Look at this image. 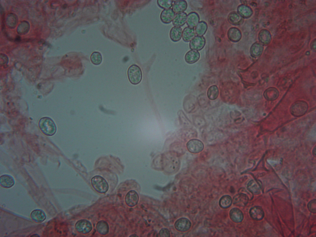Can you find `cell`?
Listing matches in <instances>:
<instances>
[{
	"label": "cell",
	"mask_w": 316,
	"mask_h": 237,
	"mask_svg": "<svg viewBox=\"0 0 316 237\" xmlns=\"http://www.w3.org/2000/svg\"><path fill=\"white\" fill-rule=\"evenodd\" d=\"M182 31L180 27L174 26L170 30V37L172 41L176 42L180 40L182 36Z\"/></svg>",
	"instance_id": "obj_21"
},
{
	"label": "cell",
	"mask_w": 316,
	"mask_h": 237,
	"mask_svg": "<svg viewBox=\"0 0 316 237\" xmlns=\"http://www.w3.org/2000/svg\"><path fill=\"white\" fill-rule=\"evenodd\" d=\"M75 228L77 231L79 233L86 234L91 231L92 227L89 221L85 219H81L76 222Z\"/></svg>",
	"instance_id": "obj_6"
},
{
	"label": "cell",
	"mask_w": 316,
	"mask_h": 237,
	"mask_svg": "<svg viewBox=\"0 0 316 237\" xmlns=\"http://www.w3.org/2000/svg\"><path fill=\"white\" fill-rule=\"evenodd\" d=\"M31 216L33 220L36 222H43L46 218L44 212L39 209L35 210L32 211Z\"/></svg>",
	"instance_id": "obj_25"
},
{
	"label": "cell",
	"mask_w": 316,
	"mask_h": 237,
	"mask_svg": "<svg viewBox=\"0 0 316 237\" xmlns=\"http://www.w3.org/2000/svg\"><path fill=\"white\" fill-rule=\"evenodd\" d=\"M173 1L170 0H158L157 4L161 8L167 9L170 8L172 6Z\"/></svg>",
	"instance_id": "obj_31"
},
{
	"label": "cell",
	"mask_w": 316,
	"mask_h": 237,
	"mask_svg": "<svg viewBox=\"0 0 316 237\" xmlns=\"http://www.w3.org/2000/svg\"><path fill=\"white\" fill-rule=\"evenodd\" d=\"M218 94V89L216 85L210 86L208 90L207 95L208 98L211 100H214L216 99Z\"/></svg>",
	"instance_id": "obj_30"
},
{
	"label": "cell",
	"mask_w": 316,
	"mask_h": 237,
	"mask_svg": "<svg viewBox=\"0 0 316 237\" xmlns=\"http://www.w3.org/2000/svg\"><path fill=\"white\" fill-rule=\"evenodd\" d=\"M187 7V4L185 1L179 0L174 1L172 9L175 13H178L184 12Z\"/></svg>",
	"instance_id": "obj_19"
},
{
	"label": "cell",
	"mask_w": 316,
	"mask_h": 237,
	"mask_svg": "<svg viewBox=\"0 0 316 237\" xmlns=\"http://www.w3.org/2000/svg\"><path fill=\"white\" fill-rule=\"evenodd\" d=\"M127 75L129 80L132 84L137 85L141 81L142 73L140 67L135 64L132 65L128 69Z\"/></svg>",
	"instance_id": "obj_3"
},
{
	"label": "cell",
	"mask_w": 316,
	"mask_h": 237,
	"mask_svg": "<svg viewBox=\"0 0 316 237\" xmlns=\"http://www.w3.org/2000/svg\"><path fill=\"white\" fill-rule=\"evenodd\" d=\"M241 36V31L236 27H232L230 28L227 32V36L229 39L234 42H236L239 41Z\"/></svg>",
	"instance_id": "obj_11"
},
{
	"label": "cell",
	"mask_w": 316,
	"mask_h": 237,
	"mask_svg": "<svg viewBox=\"0 0 316 237\" xmlns=\"http://www.w3.org/2000/svg\"><path fill=\"white\" fill-rule=\"evenodd\" d=\"M0 185L6 188H9L13 186L15 184L13 177L8 175H4L0 177Z\"/></svg>",
	"instance_id": "obj_23"
},
{
	"label": "cell",
	"mask_w": 316,
	"mask_h": 237,
	"mask_svg": "<svg viewBox=\"0 0 316 237\" xmlns=\"http://www.w3.org/2000/svg\"><path fill=\"white\" fill-rule=\"evenodd\" d=\"M92 63L95 65L100 64L102 61V57L100 54L97 52L93 53L90 57Z\"/></svg>",
	"instance_id": "obj_32"
},
{
	"label": "cell",
	"mask_w": 316,
	"mask_h": 237,
	"mask_svg": "<svg viewBox=\"0 0 316 237\" xmlns=\"http://www.w3.org/2000/svg\"><path fill=\"white\" fill-rule=\"evenodd\" d=\"M162 168L168 173H173L179 168V161L177 154L174 152H169L161 156Z\"/></svg>",
	"instance_id": "obj_1"
},
{
	"label": "cell",
	"mask_w": 316,
	"mask_h": 237,
	"mask_svg": "<svg viewBox=\"0 0 316 237\" xmlns=\"http://www.w3.org/2000/svg\"><path fill=\"white\" fill-rule=\"evenodd\" d=\"M232 201L230 196L227 195H224L220 198L219 204L222 208H227L231 206Z\"/></svg>",
	"instance_id": "obj_29"
},
{
	"label": "cell",
	"mask_w": 316,
	"mask_h": 237,
	"mask_svg": "<svg viewBox=\"0 0 316 237\" xmlns=\"http://www.w3.org/2000/svg\"><path fill=\"white\" fill-rule=\"evenodd\" d=\"M248 201V196L246 195L240 193L235 195L233 198V203L239 206H244L247 204Z\"/></svg>",
	"instance_id": "obj_16"
},
{
	"label": "cell",
	"mask_w": 316,
	"mask_h": 237,
	"mask_svg": "<svg viewBox=\"0 0 316 237\" xmlns=\"http://www.w3.org/2000/svg\"><path fill=\"white\" fill-rule=\"evenodd\" d=\"M139 200V196L135 191H129L126 194L125 201L126 204L129 206L133 207L137 203Z\"/></svg>",
	"instance_id": "obj_9"
},
{
	"label": "cell",
	"mask_w": 316,
	"mask_h": 237,
	"mask_svg": "<svg viewBox=\"0 0 316 237\" xmlns=\"http://www.w3.org/2000/svg\"><path fill=\"white\" fill-rule=\"evenodd\" d=\"M308 105L306 102L303 101L295 102L291 105L290 112L294 116L299 117L303 115L306 112Z\"/></svg>",
	"instance_id": "obj_4"
},
{
	"label": "cell",
	"mask_w": 316,
	"mask_h": 237,
	"mask_svg": "<svg viewBox=\"0 0 316 237\" xmlns=\"http://www.w3.org/2000/svg\"><path fill=\"white\" fill-rule=\"evenodd\" d=\"M199 17L195 12H191L187 15L186 23L188 27L193 28L196 27L199 23Z\"/></svg>",
	"instance_id": "obj_13"
},
{
	"label": "cell",
	"mask_w": 316,
	"mask_h": 237,
	"mask_svg": "<svg viewBox=\"0 0 316 237\" xmlns=\"http://www.w3.org/2000/svg\"><path fill=\"white\" fill-rule=\"evenodd\" d=\"M174 226L176 229L181 232L188 231L191 226V223L188 219L182 218L177 220L175 222Z\"/></svg>",
	"instance_id": "obj_8"
},
{
	"label": "cell",
	"mask_w": 316,
	"mask_h": 237,
	"mask_svg": "<svg viewBox=\"0 0 316 237\" xmlns=\"http://www.w3.org/2000/svg\"><path fill=\"white\" fill-rule=\"evenodd\" d=\"M237 12L242 17L245 18L248 17L252 14L251 9L247 6L243 4L238 6Z\"/></svg>",
	"instance_id": "obj_27"
},
{
	"label": "cell",
	"mask_w": 316,
	"mask_h": 237,
	"mask_svg": "<svg viewBox=\"0 0 316 237\" xmlns=\"http://www.w3.org/2000/svg\"><path fill=\"white\" fill-rule=\"evenodd\" d=\"M187 17V15L185 12L177 14L173 20V25L177 27L183 26L186 22Z\"/></svg>",
	"instance_id": "obj_14"
},
{
	"label": "cell",
	"mask_w": 316,
	"mask_h": 237,
	"mask_svg": "<svg viewBox=\"0 0 316 237\" xmlns=\"http://www.w3.org/2000/svg\"><path fill=\"white\" fill-rule=\"evenodd\" d=\"M200 53L196 50H191L186 54L185 59L188 63L192 64L197 62L200 58Z\"/></svg>",
	"instance_id": "obj_15"
},
{
	"label": "cell",
	"mask_w": 316,
	"mask_h": 237,
	"mask_svg": "<svg viewBox=\"0 0 316 237\" xmlns=\"http://www.w3.org/2000/svg\"><path fill=\"white\" fill-rule=\"evenodd\" d=\"M39 125L41 130L46 135L52 136L54 135L56 131V125L50 118L44 117L41 118L39 121Z\"/></svg>",
	"instance_id": "obj_2"
},
{
	"label": "cell",
	"mask_w": 316,
	"mask_h": 237,
	"mask_svg": "<svg viewBox=\"0 0 316 237\" xmlns=\"http://www.w3.org/2000/svg\"><path fill=\"white\" fill-rule=\"evenodd\" d=\"M264 95L267 100L269 101H273L277 98L279 95V92L276 88L270 87L265 90Z\"/></svg>",
	"instance_id": "obj_22"
},
{
	"label": "cell",
	"mask_w": 316,
	"mask_h": 237,
	"mask_svg": "<svg viewBox=\"0 0 316 237\" xmlns=\"http://www.w3.org/2000/svg\"><path fill=\"white\" fill-rule=\"evenodd\" d=\"M230 215L231 218L235 222H241L243 218V214L242 211L237 208L232 209L230 211Z\"/></svg>",
	"instance_id": "obj_24"
},
{
	"label": "cell",
	"mask_w": 316,
	"mask_h": 237,
	"mask_svg": "<svg viewBox=\"0 0 316 237\" xmlns=\"http://www.w3.org/2000/svg\"><path fill=\"white\" fill-rule=\"evenodd\" d=\"M243 18L237 12L230 13L228 16V20L229 23L234 25H239L243 22Z\"/></svg>",
	"instance_id": "obj_18"
},
{
	"label": "cell",
	"mask_w": 316,
	"mask_h": 237,
	"mask_svg": "<svg viewBox=\"0 0 316 237\" xmlns=\"http://www.w3.org/2000/svg\"><path fill=\"white\" fill-rule=\"evenodd\" d=\"M91 184L94 189L101 193L106 192L109 186L107 181L101 176H96L91 179Z\"/></svg>",
	"instance_id": "obj_5"
},
{
	"label": "cell",
	"mask_w": 316,
	"mask_h": 237,
	"mask_svg": "<svg viewBox=\"0 0 316 237\" xmlns=\"http://www.w3.org/2000/svg\"><path fill=\"white\" fill-rule=\"evenodd\" d=\"M175 16V13L172 9H164L160 14V19L163 23L168 24L173 20Z\"/></svg>",
	"instance_id": "obj_10"
},
{
	"label": "cell",
	"mask_w": 316,
	"mask_h": 237,
	"mask_svg": "<svg viewBox=\"0 0 316 237\" xmlns=\"http://www.w3.org/2000/svg\"><path fill=\"white\" fill-rule=\"evenodd\" d=\"M248 189L252 193L257 194L260 193L262 189L261 182L258 181L252 180L249 182L247 185Z\"/></svg>",
	"instance_id": "obj_12"
},
{
	"label": "cell",
	"mask_w": 316,
	"mask_h": 237,
	"mask_svg": "<svg viewBox=\"0 0 316 237\" xmlns=\"http://www.w3.org/2000/svg\"><path fill=\"white\" fill-rule=\"evenodd\" d=\"M130 236H132V237H138V235H135V234H133V235H131Z\"/></svg>",
	"instance_id": "obj_36"
},
{
	"label": "cell",
	"mask_w": 316,
	"mask_h": 237,
	"mask_svg": "<svg viewBox=\"0 0 316 237\" xmlns=\"http://www.w3.org/2000/svg\"><path fill=\"white\" fill-rule=\"evenodd\" d=\"M316 146H315L314 148L313 149V151H312L313 154V156H314L315 157L316 156Z\"/></svg>",
	"instance_id": "obj_35"
},
{
	"label": "cell",
	"mask_w": 316,
	"mask_h": 237,
	"mask_svg": "<svg viewBox=\"0 0 316 237\" xmlns=\"http://www.w3.org/2000/svg\"><path fill=\"white\" fill-rule=\"evenodd\" d=\"M206 44V40L203 36H195L189 43L190 48L193 50L199 51L204 47Z\"/></svg>",
	"instance_id": "obj_7"
},
{
	"label": "cell",
	"mask_w": 316,
	"mask_h": 237,
	"mask_svg": "<svg viewBox=\"0 0 316 237\" xmlns=\"http://www.w3.org/2000/svg\"><path fill=\"white\" fill-rule=\"evenodd\" d=\"M308 209L311 212L315 213L316 211V199L310 201L308 204Z\"/></svg>",
	"instance_id": "obj_33"
},
{
	"label": "cell",
	"mask_w": 316,
	"mask_h": 237,
	"mask_svg": "<svg viewBox=\"0 0 316 237\" xmlns=\"http://www.w3.org/2000/svg\"><path fill=\"white\" fill-rule=\"evenodd\" d=\"M249 213L251 217L256 220L262 219L264 216V213L263 209L258 206L252 207L250 210Z\"/></svg>",
	"instance_id": "obj_17"
},
{
	"label": "cell",
	"mask_w": 316,
	"mask_h": 237,
	"mask_svg": "<svg viewBox=\"0 0 316 237\" xmlns=\"http://www.w3.org/2000/svg\"><path fill=\"white\" fill-rule=\"evenodd\" d=\"M159 235L160 236L163 237H169L170 236L169 230L165 228H163L160 230L159 232Z\"/></svg>",
	"instance_id": "obj_34"
},
{
	"label": "cell",
	"mask_w": 316,
	"mask_h": 237,
	"mask_svg": "<svg viewBox=\"0 0 316 237\" xmlns=\"http://www.w3.org/2000/svg\"><path fill=\"white\" fill-rule=\"evenodd\" d=\"M207 29V25L204 21L199 22L195 27V32L197 35L202 36L205 34Z\"/></svg>",
	"instance_id": "obj_28"
},
{
	"label": "cell",
	"mask_w": 316,
	"mask_h": 237,
	"mask_svg": "<svg viewBox=\"0 0 316 237\" xmlns=\"http://www.w3.org/2000/svg\"><path fill=\"white\" fill-rule=\"evenodd\" d=\"M96 228L98 232L102 235H106L109 232L108 224L107 222L103 220L100 221L98 222Z\"/></svg>",
	"instance_id": "obj_26"
},
{
	"label": "cell",
	"mask_w": 316,
	"mask_h": 237,
	"mask_svg": "<svg viewBox=\"0 0 316 237\" xmlns=\"http://www.w3.org/2000/svg\"><path fill=\"white\" fill-rule=\"evenodd\" d=\"M195 30L194 28L186 27L183 30L182 33L183 40L185 42L190 41L195 36Z\"/></svg>",
	"instance_id": "obj_20"
}]
</instances>
